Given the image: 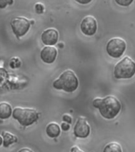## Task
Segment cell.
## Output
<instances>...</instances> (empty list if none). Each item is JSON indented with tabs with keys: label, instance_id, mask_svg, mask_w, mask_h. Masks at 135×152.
<instances>
[{
	"label": "cell",
	"instance_id": "cell-4",
	"mask_svg": "<svg viewBox=\"0 0 135 152\" xmlns=\"http://www.w3.org/2000/svg\"><path fill=\"white\" fill-rule=\"evenodd\" d=\"M135 75V62L128 56L118 62L114 68V75L118 79L131 78Z\"/></svg>",
	"mask_w": 135,
	"mask_h": 152
},
{
	"label": "cell",
	"instance_id": "cell-24",
	"mask_svg": "<svg viewBox=\"0 0 135 152\" xmlns=\"http://www.w3.org/2000/svg\"><path fill=\"white\" fill-rule=\"evenodd\" d=\"M3 143V139H2V137L0 135V146Z\"/></svg>",
	"mask_w": 135,
	"mask_h": 152
},
{
	"label": "cell",
	"instance_id": "cell-6",
	"mask_svg": "<svg viewBox=\"0 0 135 152\" xmlns=\"http://www.w3.org/2000/svg\"><path fill=\"white\" fill-rule=\"evenodd\" d=\"M13 33L17 38L23 37L28 33L31 26V22L24 17H17L10 22Z\"/></svg>",
	"mask_w": 135,
	"mask_h": 152
},
{
	"label": "cell",
	"instance_id": "cell-13",
	"mask_svg": "<svg viewBox=\"0 0 135 152\" xmlns=\"http://www.w3.org/2000/svg\"><path fill=\"white\" fill-rule=\"evenodd\" d=\"M2 139H3V146L5 147H8L9 145L13 144L14 142H17V137L16 135H13L9 132H2Z\"/></svg>",
	"mask_w": 135,
	"mask_h": 152
},
{
	"label": "cell",
	"instance_id": "cell-23",
	"mask_svg": "<svg viewBox=\"0 0 135 152\" xmlns=\"http://www.w3.org/2000/svg\"><path fill=\"white\" fill-rule=\"evenodd\" d=\"M70 152H83V151L80 149V148H79V147H78L77 146H74V147H73L70 149Z\"/></svg>",
	"mask_w": 135,
	"mask_h": 152
},
{
	"label": "cell",
	"instance_id": "cell-15",
	"mask_svg": "<svg viewBox=\"0 0 135 152\" xmlns=\"http://www.w3.org/2000/svg\"><path fill=\"white\" fill-rule=\"evenodd\" d=\"M115 2L120 7H129L134 2V0H115Z\"/></svg>",
	"mask_w": 135,
	"mask_h": 152
},
{
	"label": "cell",
	"instance_id": "cell-7",
	"mask_svg": "<svg viewBox=\"0 0 135 152\" xmlns=\"http://www.w3.org/2000/svg\"><path fill=\"white\" fill-rule=\"evenodd\" d=\"M83 34L86 36H93L97 31V21L94 17L88 15L82 19L80 26Z\"/></svg>",
	"mask_w": 135,
	"mask_h": 152
},
{
	"label": "cell",
	"instance_id": "cell-11",
	"mask_svg": "<svg viewBox=\"0 0 135 152\" xmlns=\"http://www.w3.org/2000/svg\"><path fill=\"white\" fill-rule=\"evenodd\" d=\"M46 133L50 138L58 137L61 133V127L54 122L49 123L46 127Z\"/></svg>",
	"mask_w": 135,
	"mask_h": 152
},
{
	"label": "cell",
	"instance_id": "cell-14",
	"mask_svg": "<svg viewBox=\"0 0 135 152\" xmlns=\"http://www.w3.org/2000/svg\"><path fill=\"white\" fill-rule=\"evenodd\" d=\"M103 152H123V150L118 142H111L105 146Z\"/></svg>",
	"mask_w": 135,
	"mask_h": 152
},
{
	"label": "cell",
	"instance_id": "cell-9",
	"mask_svg": "<svg viewBox=\"0 0 135 152\" xmlns=\"http://www.w3.org/2000/svg\"><path fill=\"white\" fill-rule=\"evenodd\" d=\"M41 40L46 46H54L59 40V32L54 28H47L41 34Z\"/></svg>",
	"mask_w": 135,
	"mask_h": 152
},
{
	"label": "cell",
	"instance_id": "cell-16",
	"mask_svg": "<svg viewBox=\"0 0 135 152\" xmlns=\"http://www.w3.org/2000/svg\"><path fill=\"white\" fill-rule=\"evenodd\" d=\"M35 10L36 12L39 14H41L44 13V6L40 3V2H38V3H36L35 4Z\"/></svg>",
	"mask_w": 135,
	"mask_h": 152
},
{
	"label": "cell",
	"instance_id": "cell-5",
	"mask_svg": "<svg viewBox=\"0 0 135 152\" xmlns=\"http://www.w3.org/2000/svg\"><path fill=\"white\" fill-rule=\"evenodd\" d=\"M126 48V43L123 38L114 37L108 40L106 45V52L112 58L117 59L124 54Z\"/></svg>",
	"mask_w": 135,
	"mask_h": 152
},
{
	"label": "cell",
	"instance_id": "cell-22",
	"mask_svg": "<svg viewBox=\"0 0 135 152\" xmlns=\"http://www.w3.org/2000/svg\"><path fill=\"white\" fill-rule=\"evenodd\" d=\"M17 152H34L33 150H31L30 148H28V147H24V148H21Z\"/></svg>",
	"mask_w": 135,
	"mask_h": 152
},
{
	"label": "cell",
	"instance_id": "cell-3",
	"mask_svg": "<svg viewBox=\"0 0 135 152\" xmlns=\"http://www.w3.org/2000/svg\"><path fill=\"white\" fill-rule=\"evenodd\" d=\"M12 116L24 127L32 125L39 119V114L36 109L21 107H16L14 109Z\"/></svg>",
	"mask_w": 135,
	"mask_h": 152
},
{
	"label": "cell",
	"instance_id": "cell-10",
	"mask_svg": "<svg viewBox=\"0 0 135 152\" xmlns=\"http://www.w3.org/2000/svg\"><path fill=\"white\" fill-rule=\"evenodd\" d=\"M58 51L54 46H45L40 52V58L45 64H53L56 59Z\"/></svg>",
	"mask_w": 135,
	"mask_h": 152
},
{
	"label": "cell",
	"instance_id": "cell-1",
	"mask_svg": "<svg viewBox=\"0 0 135 152\" xmlns=\"http://www.w3.org/2000/svg\"><path fill=\"white\" fill-rule=\"evenodd\" d=\"M79 83L76 74L72 70H66L53 82V87L65 92L72 93L78 87Z\"/></svg>",
	"mask_w": 135,
	"mask_h": 152
},
{
	"label": "cell",
	"instance_id": "cell-12",
	"mask_svg": "<svg viewBox=\"0 0 135 152\" xmlns=\"http://www.w3.org/2000/svg\"><path fill=\"white\" fill-rule=\"evenodd\" d=\"M12 107L7 102H0V119L6 120L12 116Z\"/></svg>",
	"mask_w": 135,
	"mask_h": 152
},
{
	"label": "cell",
	"instance_id": "cell-18",
	"mask_svg": "<svg viewBox=\"0 0 135 152\" xmlns=\"http://www.w3.org/2000/svg\"><path fill=\"white\" fill-rule=\"evenodd\" d=\"M62 121H63L64 122H66V123L70 124L71 122H72V117H71L70 115H68V114H65V115H63V116H62Z\"/></svg>",
	"mask_w": 135,
	"mask_h": 152
},
{
	"label": "cell",
	"instance_id": "cell-2",
	"mask_svg": "<svg viewBox=\"0 0 135 152\" xmlns=\"http://www.w3.org/2000/svg\"><path fill=\"white\" fill-rule=\"evenodd\" d=\"M122 109V104L118 98L114 96H107L102 100L100 105L99 106V113L105 119L111 120L115 117Z\"/></svg>",
	"mask_w": 135,
	"mask_h": 152
},
{
	"label": "cell",
	"instance_id": "cell-21",
	"mask_svg": "<svg viewBox=\"0 0 135 152\" xmlns=\"http://www.w3.org/2000/svg\"><path fill=\"white\" fill-rule=\"evenodd\" d=\"M76 2H78V3H80V4H82V5H86V4H89L90 2H92V0H75Z\"/></svg>",
	"mask_w": 135,
	"mask_h": 152
},
{
	"label": "cell",
	"instance_id": "cell-8",
	"mask_svg": "<svg viewBox=\"0 0 135 152\" xmlns=\"http://www.w3.org/2000/svg\"><path fill=\"white\" fill-rule=\"evenodd\" d=\"M73 133L78 138H86L89 136L90 133V126L84 117L78 118L73 128Z\"/></svg>",
	"mask_w": 135,
	"mask_h": 152
},
{
	"label": "cell",
	"instance_id": "cell-17",
	"mask_svg": "<svg viewBox=\"0 0 135 152\" xmlns=\"http://www.w3.org/2000/svg\"><path fill=\"white\" fill-rule=\"evenodd\" d=\"M102 100H103V98H100V97L95 98V99L93 100V102H92V105H93L96 109H98L99 105H100V104H101Z\"/></svg>",
	"mask_w": 135,
	"mask_h": 152
},
{
	"label": "cell",
	"instance_id": "cell-19",
	"mask_svg": "<svg viewBox=\"0 0 135 152\" xmlns=\"http://www.w3.org/2000/svg\"><path fill=\"white\" fill-rule=\"evenodd\" d=\"M9 5V1L8 0H0V9H3Z\"/></svg>",
	"mask_w": 135,
	"mask_h": 152
},
{
	"label": "cell",
	"instance_id": "cell-20",
	"mask_svg": "<svg viewBox=\"0 0 135 152\" xmlns=\"http://www.w3.org/2000/svg\"><path fill=\"white\" fill-rule=\"evenodd\" d=\"M61 128L62 129L63 131H68L70 128V124L66 123V122H63V123H62L61 124Z\"/></svg>",
	"mask_w": 135,
	"mask_h": 152
}]
</instances>
